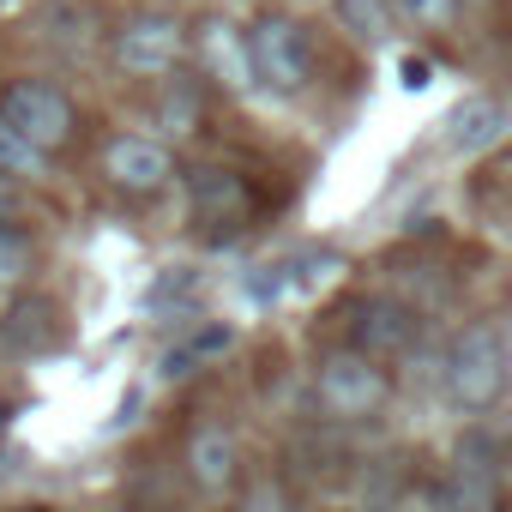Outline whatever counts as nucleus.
Segmentation results:
<instances>
[{"instance_id":"nucleus-1","label":"nucleus","mask_w":512,"mask_h":512,"mask_svg":"<svg viewBox=\"0 0 512 512\" xmlns=\"http://www.w3.org/2000/svg\"><path fill=\"white\" fill-rule=\"evenodd\" d=\"M446 392L458 410H488L506 392V344L494 326H464L446 350Z\"/></svg>"},{"instance_id":"nucleus-2","label":"nucleus","mask_w":512,"mask_h":512,"mask_svg":"<svg viewBox=\"0 0 512 512\" xmlns=\"http://www.w3.org/2000/svg\"><path fill=\"white\" fill-rule=\"evenodd\" d=\"M314 398H320V410H326L332 422H362V416H374V410L392 398V380H386V368H380L374 356H362V350H332V356L314 368Z\"/></svg>"},{"instance_id":"nucleus-3","label":"nucleus","mask_w":512,"mask_h":512,"mask_svg":"<svg viewBox=\"0 0 512 512\" xmlns=\"http://www.w3.org/2000/svg\"><path fill=\"white\" fill-rule=\"evenodd\" d=\"M247 67H253V85H266V91H302L308 73H314L308 31L296 19H284V13L253 19V31H247Z\"/></svg>"},{"instance_id":"nucleus-4","label":"nucleus","mask_w":512,"mask_h":512,"mask_svg":"<svg viewBox=\"0 0 512 512\" xmlns=\"http://www.w3.org/2000/svg\"><path fill=\"white\" fill-rule=\"evenodd\" d=\"M0 121H7L25 145H37L43 157L61 151V145L73 139V127H79L67 91H55V85H43V79H19V85L0 91Z\"/></svg>"},{"instance_id":"nucleus-5","label":"nucleus","mask_w":512,"mask_h":512,"mask_svg":"<svg viewBox=\"0 0 512 512\" xmlns=\"http://www.w3.org/2000/svg\"><path fill=\"white\" fill-rule=\"evenodd\" d=\"M187 49V31L169 19V13H139L115 31V61L133 73V79H163Z\"/></svg>"},{"instance_id":"nucleus-6","label":"nucleus","mask_w":512,"mask_h":512,"mask_svg":"<svg viewBox=\"0 0 512 512\" xmlns=\"http://www.w3.org/2000/svg\"><path fill=\"white\" fill-rule=\"evenodd\" d=\"M103 175H109L115 187H127V193H157V187L175 175V163H169V151H163L157 139L121 133V139H109V151H103Z\"/></svg>"},{"instance_id":"nucleus-7","label":"nucleus","mask_w":512,"mask_h":512,"mask_svg":"<svg viewBox=\"0 0 512 512\" xmlns=\"http://www.w3.org/2000/svg\"><path fill=\"white\" fill-rule=\"evenodd\" d=\"M356 344L350 350H362V356H398V350H410V338H416V314L404 308V302H392V296H368V302H356Z\"/></svg>"},{"instance_id":"nucleus-8","label":"nucleus","mask_w":512,"mask_h":512,"mask_svg":"<svg viewBox=\"0 0 512 512\" xmlns=\"http://www.w3.org/2000/svg\"><path fill=\"white\" fill-rule=\"evenodd\" d=\"M235 464H241V452H235V434H229L223 422L193 428V440H187V476H193L205 494L235 488Z\"/></svg>"},{"instance_id":"nucleus-9","label":"nucleus","mask_w":512,"mask_h":512,"mask_svg":"<svg viewBox=\"0 0 512 512\" xmlns=\"http://www.w3.org/2000/svg\"><path fill=\"white\" fill-rule=\"evenodd\" d=\"M338 272H344V260H338V253H296V260H284V266H266V278L253 284V296H260V302L314 296V290H326Z\"/></svg>"},{"instance_id":"nucleus-10","label":"nucleus","mask_w":512,"mask_h":512,"mask_svg":"<svg viewBox=\"0 0 512 512\" xmlns=\"http://www.w3.org/2000/svg\"><path fill=\"white\" fill-rule=\"evenodd\" d=\"M187 199L199 223H235L247 211V181L235 169H193L187 175Z\"/></svg>"},{"instance_id":"nucleus-11","label":"nucleus","mask_w":512,"mask_h":512,"mask_svg":"<svg viewBox=\"0 0 512 512\" xmlns=\"http://www.w3.org/2000/svg\"><path fill=\"white\" fill-rule=\"evenodd\" d=\"M506 133V109L494 97H470L452 121H446V157H476Z\"/></svg>"},{"instance_id":"nucleus-12","label":"nucleus","mask_w":512,"mask_h":512,"mask_svg":"<svg viewBox=\"0 0 512 512\" xmlns=\"http://www.w3.org/2000/svg\"><path fill=\"white\" fill-rule=\"evenodd\" d=\"M199 43H205V61H211V73H217L223 85H235V91L253 85V67H247V31H235L229 19H205V25H199Z\"/></svg>"},{"instance_id":"nucleus-13","label":"nucleus","mask_w":512,"mask_h":512,"mask_svg":"<svg viewBox=\"0 0 512 512\" xmlns=\"http://www.w3.org/2000/svg\"><path fill=\"white\" fill-rule=\"evenodd\" d=\"M229 344H235V326H223V320H211V326H199V332H187V338H181V344H175V350L163 356V374H175V380H181V374H193L199 362H211V356H223Z\"/></svg>"},{"instance_id":"nucleus-14","label":"nucleus","mask_w":512,"mask_h":512,"mask_svg":"<svg viewBox=\"0 0 512 512\" xmlns=\"http://www.w3.org/2000/svg\"><path fill=\"white\" fill-rule=\"evenodd\" d=\"M338 25L356 43H386L392 25H398V7H392V0H338Z\"/></svg>"},{"instance_id":"nucleus-15","label":"nucleus","mask_w":512,"mask_h":512,"mask_svg":"<svg viewBox=\"0 0 512 512\" xmlns=\"http://www.w3.org/2000/svg\"><path fill=\"white\" fill-rule=\"evenodd\" d=\"M43 151L37 145H25L7 121H0V175H7V181H31V175H43Z\"/></svg>"},{"instance_id":"nucleus-16","label":"nucleus","mask_w":512,"mask_h":512,"mask_svg":"<svg viewBox=\"0 0 512 512\" xmlns=\"http://www.w3.org/2000/svg\"><path fill=\"white\" fill-rule=\"evenodd\" d=\"M25 278H31V241L0 223V284H25Z\"/></svg>"},{"instance_id":"nucleus-17","label":"nucleus","mask_w":512,"mask_h":512,"mask_svg":"<svg viewBox=\"0 0 512 512\" xmlns=\"http://www.w3.org/2000/svg\"><path fill=\"white\" fill-rule=\"evenodd\" d=\"M398 7V19H410L416 31H434V25H446L452 13H458V0H392Z\"/></svg>"},{"instance_id":"nucleus-18","label":"nucleus","mask_w":512,"mask_h":512,"mask_svg":"<svg viewBox=\"0 0 512 512\" xmlns=\"http://www.w3.org/2000/svg\"><path fill=\"white\" fill-rule=\"evenodd\" d=\"M241 512H284V494H278V488H253Z\"/></svg>"},{"instance_id":"nucleus-19","label":"nucleus","mask_w":512,"mask_h":512,"mask_svg":"<svg viewBox=\"0 0 512 512\" xmlns=\"http://www.w3.org/2000/svg\"><path fill=\"white\" fill-rule=\"evenodd\" d=\"M404 85L422 91V85H428V67H422V61H404Z\"/></svg>"},{"instance_id":"nucleus-20","label":"nucleus","mask_w":512,"mask_h":512,"mask_svg":"<svg viewBox=\"0 0 512 512\" xmlns=\"http://www.w3.org/2000/svg\"><path fill=\"white\" fill-rule=\"evenodd\" d=\"M500 344H506V386H512V326L500 332Z\"/></svg>"},{"instance_id":"nucleus-21","label":"nucleus","mask_w":512,"mask_h":512,"mask_svg":"<svg viewBox=\"0 0 512 512\" xmlns=\"http://www.w3.org/2000/svg\"><path fill=\"white\" fill-rule=\"evenodd\" d=\"M458 7H488V0H458Z\"/></svg>"},{"instance_id":"nucleus-22","label":"nucleus","mask_w":512,"mask_h":512,"mask_svg":"<svg viewBox=\"0 0 512 512\" xmlns=\"http://www.w3.org/2000/svg\"><path fill=\"white\" fill-rule=\"evenodd\" d=\"M7 7H13V0H0V13H7Z\"/></svg>"}]
</instances>
